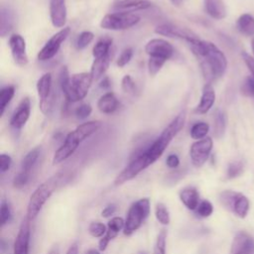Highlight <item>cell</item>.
<instances>
[{"label":"cell","instance_id":"cell-1","mask_svg":"<svg viewBox=\"0 0 254 254\" xmlns=\"http://www.w3.org/2000/svg\"><path fill=\"white\" fill-rule=\"evenodd\" d=\"M190 47L199 59L201 70L206 80L211 81L224 74L227 67L226 57L213 43L198 38L190 44Z\"/></svg>","mask_w":254,"mask_h":254},{"label":"cell","instance_id":"cell-2","mask_svg":"<svg viewBox=\"0 0 254 254\" xmlns=\"http://www.w3.org/2000/svg\"><path fill=\"white\" fill-rule=\"evenodd\" d=\"M186 122V111H181L153 142L138 149L134 154H142L149 166L155 163L166 151L172 140L183 129Z\"/></svg>","mask_w":254,"mask_h":254},{"label":"cell","instance_id":"cell-3","mask_svg":"<svg viewBox=\"0 0 254 254\" xmlns=\"http://www.w3.org/2000/svg\"><path fill=\"white\" fill-rule=\"evenodd\" d=\"M60 86L67 102L82 100L88 93L93 82L90 72H79L69 75L66 66H63L60 72Z\"/></svg>","mask_w":254,"mask_h":254},{"label":"cell","instance_id":"cell-4","mask_svg":"<svg viewBox=\"0 0 254 254\" xmlns=\"http://www.w3.org/2000/svg\"><path fill=\"white\" fill-rule=\"evenodd\" d=\"M100 127V121H88L78 125L74 130L66 135L64 143L56 151L53 158V164H60L69 158L75 152L78 145L95 133Z\"/></svg>","mask_w":254,"mask_h":254},{"label":"cell","instance_id":"cell-5","mask_svg":"<svg viewBox=\"0 0 254 254\" xmlns=\"http://www.w3.org/2000/svg\"><path fill=\"white\" fill-rule=\"evenodd\" d=\"M59 182H60V177L55 176L49 179L48 181H46L45 183H43L42 185H40L31 194L28 202V206H27V215H26V217L30 221L34 220L38 216L44 204L47 202V200L51 197V195L57 189Z\"/></svg>","mask_w":254,"mask_h":254},{"label":"cell","instance_id":"cell-6","mask_svg":"<svg viewBox=\"0 0 254 254\" xmlns=\"http://www.w3.org/2000/svg\"><path fill=\"white\" fill-rule=\"evenodd\" d=\"M150 210V200L147 197L140 198L133 202L129 207L126 215L125 226L123 229L124 234L126 236H130L135 231H137L148 218Z\"/></svg>","mask_w":254,"mask_h":254},{"label":"cell","instance_id":"cell-7","mask_svg":"<svg viewBox=\"0 0 254 254\" xmlns=\"http://www.w3.org/2000/svg\"><path fill=\"white\" fill-rule=\"evenodd\" d=\"M139 22L140 17L134 13L114 12L106 14L102 18L100 22V27L105 30L122 31L134 27Z\"/></svg>","mask_w":254,"mask_h":254},{"label":"cell","instance_id":"cell-8","mask_svg":"<svg viewBox=\"0 0 254 254\" xmlns=\"http://www.w3.org/2000/svg\"><path fill=\"white\" fill-rule=\"evenodd\" d=\"M221 204L239 217H245L249 209V201L245 195L232 190H224L219 194Z\"/></svg>","mask_w":254,"mask_h":254},{"label":"cell","instance_id":"cell-9","mask_svg":"<svg viewBox=\"0 0 254 254\" xmlns=\"http://www.w3.org/2000/svg\"><path fill=\"white\" fill-rule=\"evenodd\" d=\"M37 91L40 97V109L44 114H49L53 108L54 92L53 78L50 72L43 74L37 81Z\"/></svg>","mask_w":254,"mask_h":254},{"label":"cell","instance_id":"cell-10","mask_svg":"<svg viewBox=\"0 0 254 254\" xmlns=\"http://www.w3.org/2000/svg\"><path fill=\"white\" fill-rule=\"evenodd\" d=\"M69 33L70 28L64 27L61 29L59 32H57L55 35H53L38 53V60L41 62H46L54 58L58 54L62 44L68 37Z\"/></svg>","mask_w":254,"mask_h":254},{"label":"cell","instance_id":"cell-11","mask_svg":"<svg viewBox=\"0 0 254 254\" xmlns=\"http://www.w3.org/2000/svg\"><path fill=\"white\" fill-rule=\"evenodd\" d=\"M213 142L210 137L197 140L191 144L190 149V156L194 167H201L208 159L212 150Z\"/></svg>","mask_w":254,"mask_h":254},{"label":"cell","instance_id":"cell-12","mask_svg":"<svg viewBox=\"0 0 254 254\" xmlns=\"http://www.w3.org/2000/svg\"><path fill=\"white\" fill-rule=\"evenodd\" d=\"M155 33L162 36L170 37V38H177V39L184 40L189 45L194 42L196 39H198V37L192 31H190L187 28L180 27L174 24H169V23H165L157 26L155 29Z\"/></svg>","mask_w":254,"mask_h":254},{"label":"cell","instance_id":"cell-13","mask_svg":"<svg viewBox=\"0 0 254 254\" xmlns=\"http://www.w3.org/2000/svg\"><path fill=\"white\" fill-rule=\"evenodd\" d=\"M145 52L151 58H158L167 62L173 57L174 48L168 41L155 38L146 44Z\"/></svg>","mask_w":254,"mask_h":254},{"label":"cell","instance_id":"cell-14","mask_svg":"<svg viewBox=\"0 0 254 254\" xmlns=\"http://www.w3.org/2000/svg\"><path fill=\"white\" fill-rule=\"evenodd\" d=\"M9 48L15 63L21 66L28 64L29 59L26 52V42L19 34H14L9 38Z\"/></svg>","mask_w":254,"mask_h":254},{"label":"cell","instance_id":"cell-15","mask_svg":"<svg viewBox=\"0 0 254 254\" xmlns=\"http://www.w3.org/2000/svg\"><path fill=\"white\" fill-rule=\"evenodd\" d=\"M30 222L31 221L27 217L23 219L14 242L13 254H29V244L31 236Z\"/></svg>","mask_w":254,"mask_h":254},{"label":"cell","instance_id":"cell-16","mask_svg":"<svg viewBox=\"0 0 254 254\" xmlns=\"http://www.w3.org/2000/svg\"><path fill=\"white\" fill-rule=\"evenodd\" d=\"M30 113H31V101L29 97H25L20 101L18 107L13 113L10 120V126L14 130L22 129L27 123L30 117Z\"/></svg>","mask_w":254,"mask_h":254},{"label":"cell","instance_id":"cell-17","mask_svg":"<svg viewBox=\"0 0 254 254\" xmlns=\"http://www.w3.org/2000/svg\"><path fill=\"white\" fill-rule=\"evenodd\" d=\"M229 254H254V239L246 232H239L234 237Z\"/></svg>","mask_w":254,"mask_h":254},{"label":"cell","instance_id":"cell-18","mask_svg":"<svg viewBox=\"0 0 254 254\" xmlns=\"http://www.w3.org/2000/svg\"><path fill=\"white\" fill-rule=\"evenodd\" d=\"M124 226H125V220L122 217H119V216L112 217L108 221L107 231L105 235L102 236L101 239L99 240V243H98L99 250L104 251L107 248L110 240L115 238L118 235V233L124 229Z\"/></svg>","mask_w":254,"mask_h":254},{"label":"cell","instance_id":"cell-19","mask_svg":"<svg viewBox=\"0 0 254 254\" xmlns=\"http://www.w3.org/2000/svg\"><path fill=\"white\" fill-rule=\"evenodd\" d=\"M50 18L54 27L63 28L66 22L65 0H50Z\"/></svg>","mask_w":254,"mask_h":254},{"label":"cell","instance_id":"cell-20","mask_svg":"<svg viewBox=\"0 0 254 254\" xmlns=\"http://www.w3.org/2000/svg\"><path fill=\"white\" fill-rule=\"evenodd\" d=\"M152 6L149 0H115L112 4V10L115 12L133 13L135 11L146 10Z\"/></svg>","mask_w":254,"mask_h":254},{"label":"cell","instance_id":"cell-21","mask_svg":"<svg viewBox=\"0 0 254 254\" xmlns=\"http://www.w3.org/2000/svg\"><path fill=\"white\" fill-rule=\"evenodd\" d=\"M215 101V91L210 83L204 84L200 96L198 105L195 108V112L199 114L207 113L213 106Z\"/></svg>","mask_w":254,"mask_h":254},{"label":"cell","instance_id":"cell-22","mask_svg":"<svg viewBox=\"0 0 254 254\" xmlns=\"http://www.w3.org/2000/svg\"><path fill=\"white\" fill-rule=\"evenodd\" d=\"M180 199L190 210H195L199 204V193L193 187H187L180 191Z\"/></svg>","mask_w":254,"mask_h":254},{"label":"cell","instance_id":"cell-23","mask_svg":"<svg viewBox=\"0 0 254 254\" xmlns=\"http://www.w3.org/2000/svg\"><path fill=\"white\" fill-rule=\"evenodd\" d=\"M119 102L113 92H106L97 101V108L104 114H111L118 109Z\"/></svg>","mask_w":254,"mask_h":254},{"label":"cell","instance_id":"cell-24","mask_svg":"<svg viewBox=\"0 0 254 254\" xmlns=\"http://www.w3.org/2000/svg\"><path fill=\"white\" fill-rule=\"evenodd\" d=\"M14 13L13 11L5 6L1 5L0 8V34L2 37H5L14 26Z\"/></svg>","mask_w":254,"mask_h":254},{"label":"cell","instance_id":"cell-25","mask_svg":"<svg viewBox=\"0 0 254 254\" xmlns=\"http://www.w3.org/2000/svg\"><path fill=\"white\" fill-rule=\"evenodd\" d=\"M206 13L213 19L221 20L226 16V9L222 0H203Z\"/></svg>","mask_w":254,"mask_h":254},{"label":"cell","instance_id":"cell-26","mask_svg":"<svg viewBox=\"0 0 254 254\" xmlns=\"http://www.w3.org/2000/svg\"><path fill=\"white\" fill-rule=\"evenodd\" d=\"M110 61H111L110 55H107L103 58L94 59L92 64H91V68H90V74H91L93 81L98 80L105 73V71L109 67Z\"/></svg>","mask_w":254,"mask_h":254},{"label":"cell","instance_id":"cell-27","mask_svg":"<svg viewBox=\"0 0 254 254\" xmlns=\"http://www.w3.org/2000/svg\"><path fill=\"white\" fill-rule=\"evenodd\" d=\"M41 152H42V148L41 147H35L34 149H32L31 151H29L25 157L23 158L22 162H21V171L31 174L32 170L34 169V167L36 166L40 156H41Z\"/></svg>","mask_w":254,"mask_h":254},{"label":"cell","instance_id":"cell-28","mask_svg":"<svg viewBox=\"0 0 254 254\" xmlns=\"http://www.w3.org/2000/svg\"><path fill=\"white\" fill-rule=\"evenodd\" d=\"M236 27L242 35L254 36V17L250 14H242L237 20Z\"/></svg>","mask_w":254,"mask_h":254},{"label":"cell","instance_id":"cell-29","mask_svg":"<svg viewBox=\"0 0 254 254\" xmlns=\"http://www.w3.org/2000/svg\"><path fill=\"white\" fill-rule=\"evenodd\" d=\"M112 45V39L104 37L96 42L92 49V56L94 59L103 58L107 55H110V48Z\"/></svg>","mask_w":254,"mask_h":254},{"label":"cell","instance_id":"cell-30","mask_svg":"<svg viewBox=\"0 0 254 254\" xmlns=\"http://www.w3.org/2000/svg\"><path fill=\"white\" fill-rule=\"evenodd\" d=\"M213 134L216 138H221L225 133L226 128V117L223 111L216 109L213 117Z\"/></svg>","mask_w":254,"mask_h":254},{"label":"cell","instance_id":"cell-31","mask_svg":"<svg viewBox=\"0 0 254 254\" xmlns=\"http://www.w3.org/2000/svg\"><path fill=\"white\" fill-rule=\"evenodd\" d=\"M15 95V87L13 85H7L0 90V116L5 112L7 105Z\"/></svg>","mask_w":254,"mask_h":254},{"label":"cell","instance_id":"cell-32","mask_svg":"<svg viewBox=\"0 0 254 254\" xmlns=\"http://www.w3.org/2000/svg\"><path fill=\"white\" fill-rule=\"evenodd\" d=\"M209 131V125L206 122H196L190 128V137L194 140H200L205 138L206 134Z\"/></svg>","mask_w":254,"mask_h":254},{"label":"cell","instance_id":"cell-33","mask_svg":"<svg viewBox=\"0 0 254 254\" xmlns=\"http://www.w3.org/2000/svg\"><path fill=\"white\" fill-rule=\"evenodd\" d=\"M12 217V209L9 201L6 199H2L0 203V225L3 227L5 224H7Z\"/></svg>","mask_w":254,"mask_h":254},{"label":"cell","instance_id":"cell-34","mask_svg":"<svg viewBox=\"0 0 254 254\" xmlns=\"http://www.w3.org/2000/svg\"><path fill=\"white\" fill-rule=\"evenodd\" d=\"M155 215L157 220L163 224V225H168L170 223V213L168 208L166 207V205L162 202L157 203L156 205V209H155Z\"/></svg>","mask_w":254,"mask_h":254},{"label":"cell","instance_id":"cell-35","mask_svg":"<svg viewBox=\"0 0 254 254\" xmlns=\"http://www.w3.org/2000/svg\"><path fill=\"white\" fill-rule=\"evenodd\" d=\"M168 232L166 229H162L156 239L154 246V254H166V244H167Z\"/></svg>","mask_w":254,"mask_h":254},{"label":"cell","instance_id":"cell-36","mask_svg":"<svg viewBox=\"0 0 254 254\" xmlns=\"http://www.w3.org/2000/svg\"><path fill=\"white\" fill-rule=\"evenodd\" d=\"M93 38H94L93 33L89 32V31L81 32L75 40V48L77 50H83L92 42Z\"/></svg>","mask_w":254,"mask_h":254},{"label":"cell","instance_id":"cell-37","mask_svg":"<svg viewBox=\"0 0 254 254\" xmlns=\"http://www.w3.org/2000/svg\"><path fill=\"white\" fill-rule=\"evenodd\" d=\"M107 229L105 224L99 221H93L88 226V232L89 234L94 238H99L105 235Z\"/></svg>","mask_w":254,"mask_h":254},{"label":"cell","instance_id":"cell-38","mask_svg":"<svg viewBox=\"0 0 254 254\" xmlns=\"http://www.w3.org/2000/svg\"><path fill=\"white\" fill-rule=\"evenodd\" d=\"M244 169V164L242 161H234L228 165L226 177L227 179H233L241 175Z\"/></svg>","mask_w":254,"mask_h":254},{"label":"cell","instance_id":"cell-39","mask_svg":"<svg viewBox=\"0 0 254 254\" xmlns=\"http://www.w3.org/2000/svg\"><path fill=\"white\" fill-rule=\"evenodd\" d=\"M166 61L164 60H161V59H158V58H151L149 57V60H148V71H149V74L154 76L156 75L162 68V66L165 64Z\"/></svg>","mask_w":254,"mask_h":254},{"label":"cell","instance_id":"cell-40","mask_svg":"<svg viewBox=\"0 0 254 254\" xmlns=\"http://www.w3.org/2000/svg\"><path fill=\"white\" fill-rule=\"evenodd\" d=\"M30 177H31V174H28V173H25L23 171H19L17 173V175L14 177V180H13V187L15 189H23L28 183H29V180H30Z\"/></svg>","mask_w":254,"mask_h":254},{"label":"cell","instance_id":"cell-41","mask_svg":"<svg viewBox=\"0 0 254 254\" xmlns=\"http://www.w3.org/2000/svg\"><path fill=\"white\" fill-rule=\"evenodd\" d=\"M121 88L127 94H135L136 84L133 78L129 74H126L123 76L121 80Z\"/></svg>","mask_w":254,"mask_h":254},{"label":"cell","instance_id":"cell-42","mask_svg":"<svg viewBox=\"0 0 254 254\" xmlns=\"http://www.w3.org/2000/svg\"><path fill=\"white\" fill-rule=\"evenodd\" d=\"M196 214L200 217H208L213 212V206L208 200H202L196 207Z\"/></svg>","mask_w":254,"mask_h":254},{"label":"cell","instance_id":"cell-43","mask_svg":"<svg viewBox=\"0 0 254 254\" xmlns=\"http://www.w3.org/2000/svg\"><path fill=\"white\" fill-rule=\"evenodd\" d=\"M132 57H133V50H132V48H127V49L123 50V52L118 57V59L116 61V64L119 67H123V66H125L131 61Z\"/></svg>","mask_w":254,"mask_h":254},{"label":"cell","instance_id":"cell-44","mask_svg":"<svg viewBox=\"0 0 254 254\" xmlns=\"http://www.w3.org/2000/svg\"><path fill=\"white\" fill-rule=\"evenodd\" d=\"M241 92L248 96L254 98V78L246 77L241 85Z\"/></svg>","mask_w":254,"mask_h":254},{"label":"cell","instance_id":"cell-45","mask_svg":"<svg viewBox=\"0 0 254 254\" xmlns=\"http://www.w3.org/2000/svg\"><path fill=\"white\" fill-rule=\"evenodd\" d=\"M92 112V108L87 103H82L79 106H77L74 110V115L78 119H85L87 118Z\"/></svg>","mask_w":254,"mask_h":254},{"label":"cell","instance_id":"cell-46","mask_svg":"<svg viewBox=\"0 0 254 254\" xmlns=\"http://www.w3.org/2000/svg\"><path fill=\"white\" fill-rule=\"evenodd\" d=\"M12 165V158L8 154L0 155V172L3 174L7 172Z\"/></svg>","mask_w":254,"mask_h":254},{"label":"cell","instance_id":"cell-47","mask_svg":"<svg viewBox=\"0 0 254 254\" xmlns=\"http://www.w3.org/2000/svg\"><path fill=\"white\" fill-rule=\"evenodd\" d=\"M241 56H242V59H243L245 64L247 65L248 69L250 70V72L252 73L253 78H254V59L249 54H247L246 52H243Z\"/></svg>","mask_w":254,"mask_h":254},{"label":"cell","instance_id":"cell-48","mask_svg":"<svg viewBox=\"0 0 254 254\" xmlns=\"http://www.w3.org/2000/svg\"><path fill=\"white\" fill-rule=\"evenodd\" d=\"M166 164L169 168L171 169H176L179 167L180 165V158L176 155V154H170L168 157H167V160H166Z\"/></svg>","mask_w":254,"mask_h":254},{"label":"cell","instance_id":"cell-49","mask_svg":"<svg viewBox=\"0 0 254 254\" xmlns=\"http://www.w3.org/2000/svg\"><path fill=\"white\" fill-rule=\"evenodd\" d=\"M116 208H117V207H116V205H115L114 203H111V204L106 205V206L103 208V210L101 211V216H102V217H105V218L110 217L112 214L115 213Z\"/></svg>","mask_w":254,"mask_h":254},{"label":"cell","instance_id":"cell-50","mask_svg":"<svg viewBox=\"0 0 254 254\" xmlns=\"http://www.w3.org/2000/svg\"><path fill=\"white\" fill-rule=\"evenodd\" d=\"M99 86H100L101 88H103V89H108V88L110 87V80H109V78H108L107 76L103 77V79H102L101 82L99 83Z\"/></svg>","mask_w":254,"mask_h":254},{"label":"cell","instance_id":"cell-51","mask_svg":"<svg viewBox=\"0 0 254 254\" xmlns=\"http://www.w3.org/2000/svg\"><path fill=\"white\" fill-rule=\"evenodd\" d=\"M65 254H78V246H77V244L76 243L71 244Z\"/></svg>","mask_w":254,"mask_h":254},{"label":"cell","instance_id":"cell-52","mask_svg":"<svg viewBox=\"0 0 254 254\" xmlns=\"http://www.w3.org/2000/svg\"><path fill=\"white\" fill-rule=\"evenodd\" d=\"M8 249V247H7V243H6V241L2 238L1 239V242H0V251H1V253L2 254H4L5 253V251Z\"/></svg>","mask_w":254,"mask_h":254},{"label":"cell","instance_id":"cell-53","mask_svg":"<svg viewBox=\"0 0 254 254\" xmlns=\"http://www.w3.org/2000/svg\"><path fill=\"white\" fill-rule=\"evenodd\" d=\"M48 254H60V251H59V247L57 245L53 246L50 251L48 252Z\"/></svg>","mask_w":254,"mask_h":254},{"label":"cell","instance_id":"cell-54","mask_svg":"<svg viewBox=\"0 0 254 254\" xmlns=\"http://www.w3.org/2000/svg\"><path fill=\"white\" fill-rule=\"evenodd\" d=\"M170 2L174 5V6H177V7H179V6H181L182 4H183V2H184V0H170Z\"/></svg>","mask_w":254,"mask_h":254},{"label":"cell","instance_id":"cell-55","mask_svg":"<svg viewBox=\"0 0 254 254\" xmlns=\"http://www.w3.org/2000/svg\"><path fill=\"white\" fill-rule=\"evenodd\" d=\"M86 254H100L97 250H95V249H89L87 252H86Z\"/></svg>","mask_w":254,"mask_h":254},{"label":"cell","instance_id":"cell-56","mask_svg":"<svg viewBox=\"0 0 254 254\" xmlns=\"http://www.w3.org/2000/svg\"><path fill=\"white\" fill-rule=\"evenodd\" d=\"M251 48H252V52H253V55H254V38L251 41Z\"/></svg>","mask_w":254,"mask_h":254},{"label":"cell","instance_id":"cell-57","mask_svg":"<svg viewBox=\"0 0 254 254\" xmlns=\"http://www.w3.org/2000/svg\"><path fill=\"white\" fill-rule=\"evenodd\" d=\"M138 254H146L145 252H140V253H138Z\"/></svg>","mask_w":254,"mask_h":254}]
</instances>
